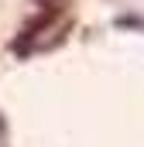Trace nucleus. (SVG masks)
I'll list each match as a JSON object with an SVG mask.
<instances>
[{
    "instance_id": "obj_1",
    "label": "nucleus",
    "mask_w": 144,
    "mask_h": 147,
    "mask_svg": "<svg viewBox=\"0 0 144 147\" xmlns=\"http://www.w3.org/2000/svg\"><path fill=\"white\" fill-rule=\"evenodd\" d=\"M65 7H69V0H45L41 10H38L35 17L17 31V38L10 41V51H14L17 58L41 55V51H45V34H52V31H58V28L69 24Z\"/></svg>"
}]
</instances>
